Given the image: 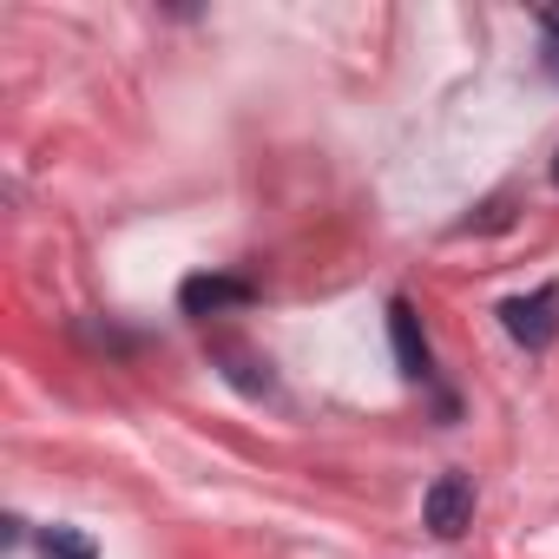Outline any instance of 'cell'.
<instances>
[{
    "label": "cell",
    "mask_w": 559,
    "mask_h": 559,
    "mask_svg": "<svg viewBox=\"0 0 559 559\" xmlns=\"http://www.w3.org/2000/svg\"><path fill=\"white\" fill-rule=\"evenodd\" d=\"M500 323H507V336L520 349H552V336H559V284H539L533 297H507Z\"/></svg>",
    "instance_id": "cell-1"
},
{
    "label": "cell",
    "mask_w": 559,
    "mask_h": 559,
    "mask_svg": "<svg viewBox=\"0 0 559 559\" xmlns=\"http://www.w3.org/2000/svg\"><path fill=\"white\" fill-rule=\"evenodd\" d=\"M467 520H474V480H467V474H441V480L428 487V500H421V526H428L435 539H461Z\"/></svg>",
    "instance_id": "cell-2"
},
{
    "label": "cell",
    "mask_w": 559,
    "mask_h": 559,
    "mask_svg": "<svg viewBox=\"0 0 559 559\" xmlns=\"http://www.w3.org/2000/svg\"><path fill=\"white\" fill-rule=\"evenodd\" d=\"M250 284L243 276H185V290H178V310L185 317H224V310H250Z\"/></svg>",
    "instance_id": "cell-3"
},
{
    "label": "cell",
    "mask_w": 559,
    "mask_h": 559,
    "mask_svg": "<svg viewBox=\"0 0 559 559\" xmlns=\"http://www.w3.org/2000/svg\"><path fill=\"white\" fill-rule=\"evenodd\" d=\"M389 336H395L402 376H408V382H435V356H428V336H421V323H415V310H408L402 297L389 304Z\"/></svg>",
    "instance_id": "cell-4"
},
{
    "label": "cell",
    "mask_w": 559,
    "mask_h": 559,
    "mask_svg": "<svg viewBox=\"0 0 559 559\" xmlns=\"http://www.w3.org/2000/svg\"><path fill=\"white\" fill-rule=\"evenodd\" d=\"M40 559H99V546L80 526H47L40 533Z\"/></svg>",
    "instance_id": "cell-5"
},
{
    "label": "cell",
    "mask_w": 559,
    "mask_h": 559,
    "mask_svg": "<svg viewBox=\"0 0 559 559\" xmlns=\"http://www.w3.org/2000/svg\"><path fill=\"white\" fill-rule=\"evenodd\" d=\"M539 21H546V67L559 73V8H552V14H539Z\"/></svg>",
    "instance_id": "cell-6"
},
{
    "label": "cell",
    "mask_w": 559,
    "mask_h": 559,
    "mask_svg": "<svg viewBox=\"0 0 559 559\" xmlns=\"http://www.w3.org/2000/svg\"><path fill=\"white\" fill-rule=\"evenodd\" d=\"M552 185H559V158H552Z\"/></svg>",
    "instance_id": "cell-7"
}]
</instances>
